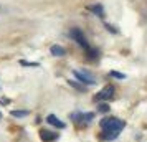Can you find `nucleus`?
Listing matches in <instances>:
<instances>
[{
	"label": "nucleus",
	"instance_id": "nucleus-11",
	"mask_svg": "<svg viewBox=\"0 0 147 142\" xmlns=\"http://www.w3.org/2000/svg\"><path fill=\"white\" fill-rule=\"evenodd\" d=\"M10 114L13 116V117H23V116L28 114V111H12Z\"/></svg>",
	"mask_w": 147,
	"mask_h": 142
},
{
	"label": "nucleus",
	"instance_id": "nucleus-3",
	"mask_svg": "<svg viewBox=\"0 0 147 142\" xmlns=\"http://www.w3.org/2000/svg\"><path fill=\"white\" fill-rule=\"evenodd\" d=\"M73 75H74V78H76L78 81L84 83V84H88V86H91V84H96V78H94L93 75H89L88 71H80V69H74Z\"/></svg>",
	"mask_w": 147,
	"mask_h": 142
},
{
	"label": "nucleus",
	"instance_id": "nucleus-12",
	"mask_svg": "<svg viewBox=\"0 0 147 142\" xmlns=\"http://www.w3.org/2000/svg\"><path fill=\"white\" fill-rule=\"evenodd\" d=\"M109 75L113 76V78H117V79H124V78H126V75H122V73H117V71H111Z\"/></svg>",
	"mask_w": 147,
	"mask_h": 142
},
{
	"label": "nucleus",
	"instance_id": "nucleus-4",
	"mask_svg": "<svg viewBox=\"0 0 147 142\" xmlns=\"http://www.w3.org/2000/svg\"><path fill=\"white\" fill-rule=\"evenodd\" d=\"M113 96H114V86L107 84L106 88H102L98 94L94 96V101H109Z\"/></svg>",
	"mask_w": 147,
	"mask_h": 142
},
{
	"label": "nucleus",
	"instance_id": "nucleus-16",
	"mask_svg": "<svg viewBox=\"0 0 147 142\" xmlns=\"http://www.w3.org/2000/svg\"><path fill=\"white\" fill-rule=\"evenodd\" d=\"M69 84H73L74 88H78V89H84V88H83V86H78V84H76V83H74V81H69Z\"/></svg>",
	"mask_w": 147,
	"mask_h": 142
},
{
	"label": "nucleus",
	"instance_id": "nucleus-9",
	"mask_svg": "<svg viewBox=\"0 0 147 142\" xmlns=\"http://www.w3.org/2000/svg\"><path fill=\"white\" fill-rule=\"evenodd\" d=\"M88 10L93 12V13L99 15V17H104V10H102V5L99 3H94V5H88Z\"/></svg>",
	"mask_w": 147,
	"mask_h": 142
},
{
	"label": "nucleus",
	"instance_id": "nucleus-5",
	"mask_svg": "<svg viewBox=\"0 0 147 142\" xmlns=\"http://www.w3.org/2000/svg\"><path fill=\"white\" fill-rule=\"evenodd\" d=\"M71 117H73L74 121H78V122L88 124V122H91L94 119V114H93V112H84V114H81V112H74Z\"/></svg>",
	"mask_w": 147,
	"mask_h": 142
},
{
	"label": "nucleus",
	"instance_id": "nucleus-15",
	"mask_svg": "<svg viewBox=\"0 0 147 142\" xmlns=\"http://www.w3.org/2000/svg\"><path fill=\"white\" fill-rule=\"evenodd\" d=\"M7 12H8V8L5 7V5H2V3H0V15H2V13H7Z\"/></svg>",
	"mask_w": 147,
	"mask_h": 142
},
{
	"label": "nucleus",
	"instance_id": "nucleus-8",
	"mask_svg": "<svg viewBox=\"0 0 147 142\" xmlns=\"http://www.w3.org/2000/svg\"><path fill=\"white\" fill-rule=\"evenodd\" d=\"M47 122H48V124H51V126H55V127H58V129H65V127H66V124H65L63 121H60V119H58L55 114H50V116H48V117H47Z\"/></svg>",
	"mask_w": 147,
	"mask_h": 142
},
{
	"label": "nucleus",
	"instance_id": "nucleus-13",
	"mask_svg": "<svg viewBox=\"0 0 147 142\" xmlns=\"http://www.w3.org/2000/svg\"><path fill=\"white\" fill-rule=\"evenodd\" d=\"M20 65L22 66H38V63H35V61H20Z\"/></svg>",
	"mask_w": 147,
	"mask_h": 142
},
{
	"label": "nucleus",
	"instance_id": "nucleus-14",
	"mask_svg": "<svg viewBox=\"0 0 147 142\" xmlns=\"http://www.w3.org/2000/svg\"><path fill=\"white\" fill-rule=\"evenodd\" d=\"M99 111H101V112H107V111H109V106H107V104H101Z\"/></svg>",
	"mask_w": 147,
	"mask_h": 142
},
{
	"label": "nucleus",
	"instance_id": "nucleus-6",
	"mask_svg": "<svg viewBox=\"0 0 147 142\" xmlns=\"http://www.w3.org/2000/svg\"><path fill=\"white\" fill-rule=\"evenodd\" d=\"M40 137H41L43 142H53L55 139H58V134H55V132H51V131H47V129H41Z\"/></svg>",
	"mask_w": 147,
	"mask_h": 142
},
{
	"label": "nucleus",
	"instance_id": "nucleus-1",
	"mask_svg": "<svg viewBox=\"0 0 147 142\" xmlns=\"http://www.w3.org/2000/svg\"><path fill=\"white\" fill-rule=\"evenodd\" d=\"M99 126L102 131H117V132H121L122 129L126 127V122L117 119V117H104L99 122Z\"/></svg>",
	"mask_w": 147,
	"mask_h": 142
},
{
	"label": "nucleus",
	"instance_id": "nucleus-2",
	"mask_svg": "<svg viewBox=\"0 0 147 142\" xmlns=\"http://www.w3.org/2000/svg\"><path fill=\"white\" fill-rule=\"evenodd\" d=\"M69 38H73L74 41H76V43H78V45H80V46H83L84 48V50H89V45H88V40H86V36H84V35H83V32H81L80 28H73V30H69Z\"/></svg>",
	"mask_w": 147,
	"mask_h": 142
},
{
	"label": "nucleus",
	"instance_id": "nucleus-17",
	"mask_svg": "<svg viewBox=\"0 0 147 142\" xmlns=\"http://www.w3.org/2000/svg\"><path fill=\"white\" fill-rule=\"evenodd\" d=\"M0 119H2V112H0Z\"/></svg>",
	"mask_w": 147,
	"mask_h": 142
},
{
	"label": "nucleus",
	"instance_id": "nucleus-7",
	"mask_svg": "<svg viewBox=\"0 0 147 142\" xmlns=\"http://www.w3.org/2000/svg\"><path fill=\"white\" fill-rule=\"evenodd\" d=\"M117 135H119L117 131H101L99 139L101 141H114V139H117Z\"/></svg>",
	"mask_w": 147,
	"mask_h": 142
},
{
	"label": "nucleus",
	"instance_id": "nucleus-10",
	"mask_svg": "<svg viewBox=\"0 0 147 142\" xmlns=\"http://www.w3.org/2000/svg\"><path fill=\"white\" fill-rule=\"evenodd\" d=\"M50 53L53 55V56H63L66 51H65V48L60 46V45H53V46L50 48Z\"/></svg>",
	"mask_w": 147,
	"mask_h": 142
}]
</instances>
